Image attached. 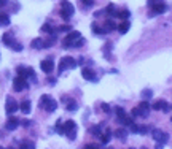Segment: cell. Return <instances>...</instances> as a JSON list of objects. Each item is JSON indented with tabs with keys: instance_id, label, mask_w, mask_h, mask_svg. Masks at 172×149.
<instances>
[{
	"instance_id": "obj_27",
	"label": "cell",
	"mask_w": 172,
	"mask_h": 149,
	"mask_svg": "<svg viewBox=\"0 0 172 149\" xmlns=\"http://www.w3.org/2000/svg\"><path fill=\"white\" fill-rule=\"evenodd\" d=\"M91 30H92L94 33H97V35H104V33H107L105 29H104V27H99L97 24H92V26H91Z\"/></svg>"
},
{
	"instance_id": "obj_29",
	"label": "cell",
	"mask_w": 172,
	"mask_h": 149,
	"mask_svg": "<svg viewBox=\"0 0 172 149\" xmlns=\"http://www.w3.org/2000/svg\"><path fill=\"white\" fill-rule=\"evenodd\" d=\"M31 46H32L34 49H42V48H43V40H42V38H35V40H32Z\"/></svg>"
},
{
	"instance_id": "obj_14",
	"label": "cell",
	"mask_w": 172,
	"mask_h": 149,
	"mask_svg": "<svg viewBox=\"0 0 172 149\" xmlns=\"http://www.w3.org/2000/svg\"><path fill=\"white\" fill-rule=\"evenodd\" d=\"M64 100V103H65V108H67V111H77V108H78V105H77V102L75 100H72V98H62Z\"/></svg>"
},
{
	"instance_id": "obj_40",
	"label": "cell",
	"mask_w": 172,
	"mask_h": 149,
	"mask_svg": "<svg viewBox=\"0 0 172 149\" xmlns=\"http://www.w3.org/2000/svg\"><path fill=\"white\" fill-rule=\"evenodd\" d=\"M86 149H104L102 146H99V144H88L86 146Z\"/></svg>"
},
{
	"instance_id": "obj_43",
	"label": "cell",
	"mask_w": 172,
	"mask_h": 149,
	"mask_svg": "<svg viewBox=\"0 0 172 149\" xmlns=\"http://www.w3.org/2000/svg\"><path fill=\"white\" fill-rule=\"evenodd\" d=\"M59 30L61 32H65V30H70V26L67 24V26H62V27H59Z\"/></svg>"
},
{
	"instance_id": "obj_37",
	"label": "cell",
	"mask_w": 172,
	"mask_h": 149,
	"mask_svg": "<svg viewBox=\"0 0 172 149\" xmlns=\"http://www.w3.org/2000/svg\"><path fill=\"white\" fill-rule=\"evenodd\" d=\"M11 48H13V51H18V53H19V51H22V44H21V43H16V41L13 43V46H11Z\"/></svg>"
},
{
	"instance_id": "obj_36",
	"label": "cell",
	"mask_w": 172,
	"mask_h": 149,
	"mask_svg": "<svg viewBox=\"0 0 172 149\" xmlns=\"http://www.w3.org/2000/svg\"><path fill=\"white\" fill-rule=\"evenodd\" d=\"M137 133H140V135L148 133V127H147V126H139V130H137Z\"/></svg>"
},
{
	"instance_id": "obj_13",
	"label": "cell",
	"mask_w": 172,
	"mask_h": 149,
	"mask_svg": "<svg viewBox=\"0 0 172 149\" xmlns=\"http://www.w3.org/2000/svg\"><path fill=\"white\" fill-rule=\"evenodd\" d=\"M19 110H21L24 114H29V113H31V110H32V105H31V100H29V98H24V100L21 102V105H19Z\"/></svg>"
},
{
	"instance_id": "obj_38",
	"label": "cell",
	"mask_w": 172,
	"mask_h": 149,
	"mask_svg": "<svg viewBox=\"0 0 172 149\" xmlns=\"http://www.w3.org/2000/svg\"><path fill=\"white\" fill-rule=\"evenodd\" d=\"M101 108H102V111H104L105 114H110V105H108V103H102Z\"/></svg>"
},
{
	"instance_id": "obj_15",
	"label": "cell",
	"mask_w": 172,
	"mask_h": 149,
	"mask_svg": "<svg viewBox=\"0 0 172 149\" xmlns=\"http://www.w3.org/2000/svg\"><path fill=\"white\" fill-rule=\"evenodd\" d=\"M104 29H105V32H112V30H116L118 26L115 24L113 19H107V21L104 22Z\"/></svg>"
},
{
	"instance_id": "obj_21",
	"label": "cell",
	"mask_w": 172,
	"mask_h": 149,
	"mask_svg": "<svg viewBox=\"0 0 172 149\" xmlns=\"http://www.w3.org/2000/svg\"><path fill=\"white\" fill-rule=\"evenodd\" d=\"M129 27H131L129 21H123L121 24H118V30H119L121 33H126V32L129 30Z\"/></svg>"
},
{
	"instance_id": "obj_31",
	"label": "cell",
	"mask_w": 172,
	"mask_h": 149,
	"mask_svg": "<svg viewBox=\"0 0 172 149\" xmlns=\"http://www.w3.org/2000/svg\"><path fill=\"white\" fill-rule=\"evenodd\" d=\"M54 130H56V133H59V135H64V124H62V121H61V119L56 122V127H54Z\"/></svg>"
},
{
	"instance_id": "obj_19",
	"label": "cell",
	"mask_w": 172,
	"mask_h": 149,
	"mask_svg": "<svg viewBox=\"0 0 172 149\" xmlns=\"http://www.w3.org/2000/svg\"><path fill=\"white\" fill-rule=\"evenodd\" d=\"M19 149H35V143L29 140H22L19 144Z\"/></svg>"
},
{
	"instance_id": "obj_41",
	"label": "cell",
	"mask_w": 172,
	"mask_h": 149,
	"mask_svg": "<svg viewBox=\"0 0 172 149\" xmlns=\"http://www.w3.org/2000/svg\"><path fill=\"white\" fill-rule=\"evenodd\" d=\"M156 3H161V0H148V7H153Z\"/></svg>"
},
{
	"instance_id": "obj_50",
	"label": "cell",
	"mask_w": 172,
	"mask_h": 149,
	"mask_svg": "<svg viewBox=\"0 0 172 149\" xmlns=\"http://www.w3.org/2000/svg\"><path fill=\"white\" fill-rule=\"evenodd\" d=\"M83 149H86V147H83Z\"/></svg>"
},
{
	"instance_id": "obj_45",
	"label": "cell",
	"mask_w": 172,
	"mask_h": 149,
	"mask_svg": "<svg viewBox=\"0 0 172 149\" xmlns=\"http://www.w3.org/2000/svg\"><path fill=\"white\" fill-rule=\"evenodd\" d=\"M155 149H163V144H159V143H156V144H155Z\"/></svg>"
},
{
	"instance_id": "obj_30",
	"label": "cell",
	"mask_w": 172,
	"mask_h": 149,
	"mask_svg": "<svg viewBox=\"0 0 172 149\" xmlns=\"http://www.w3.org/2000/svg\"><path fill=\"white\" fill-rule=\"evenodd\" d=\"M27 78H31L32 83H37V76H35V71L32 67H27Z\"/></svg>"
},
{
	"instance_id": "obj_8",
	"label": "cell",
	"mask_w": 172,
	"mask_h": 149,
	"mask_svg": "<svg viewBox=\"0 0 172 149\" xmlns=\"http://www.w3.org/2000/svg\"><path fill=\"white\" fill-rule=\"evenodd\" d=\"M19 124H21V121H19L18 117L10 116V117L7 119V122H5V129L10 130V132H13V130H16V129L19 127Z\"/></svg>"
},
{
	"instance_id": "obj_44",
	"label": "cell",
	"mask_w": 172,
	"mask_h": 149,
	"mask_svg": "<svg viewBox=\"0 0 172 149\" xmlns=\"http://www.w3.org/2000/svg\"><path fill=\"white\" fill-rule=\"evenodd\" d=\"M8 3V0H0V8H2V7H5Z\"/></svg>"
},
{
	"instance_id": "obj_20",
	"label": "cell",
	"mask_w": 172,
	"mask_h": 149,
	"mask_svg": "<svg viewBox=\"0 0 172 149\" xmlns=\"http://www.w3.org/2000/svg\"><path fill=\"white\" fill-rule=\"evenodd\" d=\"M2 41H3V44H7V46H13V43H14V40H13V35L11 33H3V37H2Z\"/></svg>"
},
{
	"instance_id": "obj_12",
	"label": "cell",
	"mask_w": 172,
	"mask_h": 149,
	"mask_svg": "<svg viewBox=\"0 0 172 149\" xmlns=\"http://www.w3.org/2000/svg\"><path fill=\"white\" fill-rule=\"evenodd\" d=\"M40 68L45 71V73H51L53 68H54V62H51L50 59H45L40 62Z\"/></svg>"
},
{
	"instance_id": "obj_5",
	"label": "cell",
	"mask_w": 172,
	"mask_h": 149,
	"mask_svg": "<svg viewBox=\"0 0 172 149\" xmlns=\"http://www.w3.org/2000/svg\"><path fill=\"white\" fill-rule=\"evenodd\" d=\"M152 135H153V138H155V141L156 143H159V144H166L167 143V140H169V135L167 133H164L163 130H159V129H155L153 132H152Z\"/></svg>"
},
{
	"instance_id": "obj_6",
	"label": "cell",
	"mask_w": 172,
	"mask_h": 149,
	"mask_svg": "<svg viewBox=\"0 0 172 149\" xmlns=\"http://www.w3.org/2000/svg\"><path fill=\"white\" fill-rule=\"evenodd\" d=\"M5 110H7V113L10 114V116H13L18 110H19V105L16 103V100L13 97H8L7 98V105H5Z\"/></svg>"
},
{
	"instance_id": "obj_22",
	"label": "cell",
	"mask_w": 172,
	"mask_h": 149,
	"mask_svg": "<svg viewBox=\"0 0 172 149\" xmlns=\"http://www.w3.org/2000/svg\"><path fill=\"white\" fill-rule=\"evenodd\" d=\"M105 13H107V14H110V16H113V18H118V10L115 8V5H113V3H110V5L105 8Z\"/></svg>"
},
{
	"instance_id": "obj_32",
	"label": "cell",
	"mask_w": 172,
	"mask_h": 149,
	"mask_svg": "<svg viewBox=\"0 0 172 149\" xmlns=\"http://www.w3.org/2000/svg\"><path fill=\"white\" fill-rule=\"evenodd\" d=\"M129 16H131V13H129L128 10H121V11H118V18L123 19V21H128Z\"/></svg>"
},
{
	"instance_id": "obj_4",
	"label": "cell",
	"mask_w": 172,
	"mask_h": 149,
	"mask_svg": "<svg viewBox=\"0 0 172 149\" xmlns=\"http://www.w3.org/2000/svg\"><path fill=\"white\" fill-rule=\"evenodd\" d=\"M81 37V33L80 32H77V30H72L70 33H67V37L64 38V41H62V46L64 48H72V43L75 41L77 38H80Z\"/></svg>"
},
{
	"instance_id": "obj_10",
	"label": "cell",
	"mask_w": 172,
	"mask_h": 149,
	"mask_svg": "<svg viewBox=\"0 0 172 149\" xmlns=\"http://www.w3.org/2000/svg\"><path fill=\"white\" fill-rule=\"evenodd\" d=\"M152 108L156 110V111H164V113H167L170 106H169V103H167L166 100H156V102L152 105Z\"/></svg>"
},
{
	"instance_id": "obj_18",
	"label": "cell",
	"mask_w": 172,
	"mask_h": 149,
	"mask_svg": "<svg viewBox=\"0 0 172 149\" xmlns=\"http://www.w3.org/2000/svg\"><path fill=\"white\" fill-rule=\"evenodd\" d=\"M56 108H58V102H56V100H53V98H50V102L46 103L45 110H46L48 113H54V111H56Z\"/></svg>"
},
{
	"instance_id": "obj_23",
	"label": "cell",
	"mask_w": 172,
	"mask_h": 149,
	"mask_svg": "<svg viewBox=\"0 0 172 149\" xmlns=\"http://www.w3.org/2000/svg\"><path fill=\"white\" fill-rule=\"evenodd\" d=\"M102 126H104V124L94 126V127H91V129H89V132H91L92 135H96V136H101V133H102Z\"/></svg>"
},
{
	"instance_id": "obj_39",
	"label": "cell",
	"mask_w": 172,
	"mask_h": 149,
	"mask_svg": "<svg viewBox=\"0 0 172 149\" xmlns=\"http://www.w3.org/2000/svg\"><path fill=\"white\" fill-rule=\"evenodd\" d=\"M81 3H83L85 7H92V3H94V0H81Z\"/></svg>"
},
{
	"instance_id": "obj_47",
	"label": "cell",
	"mask_w": 172,
	"mask_h": 149,
	"mask_svg": "<svg viewBox=\"0 0 172 149\" xmlns=\"http://www.w3.org/2000/svg\"><path fill=\"white\" fill-rule=\"evenodd\" d=\"M142 149H147V147H142Z\"/></svg>"
},
{
	"instance_id": "obj_33",
	"label": "cell",
	"mask_w": 172,
	"mask_h": 149,
	"mask_svg": "<svg viewBox=\"0 0 172 149\" xmlns=\"http://www.w3.org/2000/svg\"><path fill=\"white\" fill-rule=\"evenodd\" d=\"M42 32H45V33H50V35H53L54 33V29L50 26V24H45V26H42Z\"/></svg>"
},
{
	"instance_id": "obj_42",
	"label": "cell",
	"mask_w": 172,
	"mask_h": 149,
	"mask_svg": "<svg viewBox=\"0 0 172 149\" xmlns=\"http://www.w3.org/2000/svg\"><path fill=\"white\" fill-rule=\"evenodd\" d=\"M21 124H22L24 127H31V126H32V121H22Z\"/></svg>"
},
{
	"instance_id": "obj_9",
	"label": "cell",
	"mask_w": 172,
	"mask_h": 149,
	"mask_svg": "<svg viewBox=\"0 0 172 149\" xmlns=\"http://www.w3.org/2000/svg\"><path fill=\"white\" fill-rule=\"evenodd\" d=\"M150 8H152V13H150V16L163 14V13H166V11H167V5H166L164 2H161V3H156V5H153V7H150Z\"/></svg>"
},
{
	"instance_id": "obj_3",
	"label": "cell",
	"mask_w": 172,
	"mask_h": 149,
	"mask_svg": "<svg viewBox=\"0 0 172 149\" xmlns=\"http://www.w3.org/2000/svg\"><path fill=\"white\" fill-rule=\"evenodd\" d=\"M78 64H77V60L73 59V57H70V56H67V57H62L61 59V64H59V73H62L65 68L67 70H73Z\"/></svg>"
},
{
	"instance_id": "obj_46",
	"label": "cell",
	"mask_w": 172,
	"mask_h": 149,
	"mask_svg": "<svg viewBox=\"0 0 172 149\" xmlns=\"http://www.w3.org/2000/svg\"><path fill=\"white\" fill-rule=\"evenodd\" d=\"M48 81H50L51 84H54V83H56V78H48Z\"/></svg>"
},
{
	"instance_id": "obj_1",
	"label": "cell",
	"mask_w": 172,
	"mask_h": 149,
	"mask_svg": "<svg viewBox=\"0 0 172 149\" xmlns=\"http://www.w3.org/2000/svg\"><path fill=\"white\" fill-rule=\"evenodd\" d=\"M64 135H67V138L70 141H73L77 138V124H75V121L69 119L67 122H64Z\"/></svg>"
},
{
	"instance_id": "obj_17",
	"label": "cell",
	"mask_w": 172,
	"mask_h": 149,
	"mask_svg": "<svg viewBox=\"0 0 172 149\" xmlns=\"http://www.w3.org/2000/svg\"><path fill=\"white\" fill-rule=\"evenodd\" d=\"M99 138H101V143H102V144H107V143L110 141V138H112V130H110V129H105V132L101 133Z\"/></svg>"
},
{
	"instance_id": "obj_26",
	"label": "cell",
	"mask_w": 172,
	"mask_h": 149,
	"mask_svg": "<svg viewBox=\"0 0 172 149\" xmlns=\"http://www.w3.org/2000/svg\"><path fill=\"white\" fill-rule=\"evenodd\" d=\"M0 26H10V18H8V14H5V13H2V11H0Z\"/></svg>"
},
{
	"instance_id": "obj_11",
	"label": "cell",
	"mask_w": 172,
	"mask_h": 149,
	"mask_svg": "<svg viewBox=\"0 0 172 149\" xmlns=\"http://www.w3.org/2000/svg\"><path fill=\"white\" fill-rule=\"evenodd\" d=\"M81 76L86 80V81H97V76H96V73L91 70V68H83L81 70Z\"/></svg>"
},
{
	"instance_id": "obj_2",
	"label": "cell",
	"mask_w": 172,
	"mask_h": 149,
	"mask_svg": "<svg viewBox=\"0 0 172 149\" xmlns=\"http://www.w3.org/2000/svg\"><path fill=\"white\" fill-rule=\"evenodd\" d=\"M73 11H75V8H73V5L69 0H62L61 2V18L64 21H69L73 16Z\"/></svg>"
},
{
	"instance_id": "obj_25",
	"label": "cell",
	"mask_w": 172,
	"mask_h": 149,
	"mask_svg": "<svg viewBox=\"0 0 172 149\" xmlns=\"http://www.w3.org/2000/svg\"><path fill=\"white\" fill-rule=\"evenodd\" d=\"M50 98H51V97H50V95H48V94H43V95L40 97V102H38V105H40V108H45V106H46V103H48V102H50Z\"/></svg>"
},
{
	"instance_id": "obj_48",
	"label": "cell",
	"mask_w": 172,
	"mask_h": 149,
	"mask_svg": "<svg viewBox=\"0 0 172 149\" xmlns=\"http://www.w3.org/2000/svg\"><path fill=\"white\" fill-rule=\"evenodd\" d=\"M8 149H13V147H8Z\"/></svg>"
},
{
	"instance_id": "obj_24",
	"label": "cell",
	"mask_w": 172,
	"mask_h": 149,
	"mask_svg": "<svg viewBox=\"0 0 172 149\" xmlns=\"http://www.w3.org/2000/svg\"><path fill=\"white\" fill-rule=\"evenodd\" d=\"M16 73H18L19 78L27 80V68H26V67H18V68H16Z\"/></svg>"
},
{
	"instance_id": "obj_51",
	"label": "cell",
	"mask_w": 172,
	"mask_h": 149,
	"mask_svg": "<svg viewBox=\"0 0 172 149\" xmlns=\"http://www.w3.org/2000/svg\"><path fill=\"white\" fill-rule=\"evenodd\" d=\"M0 149H2V147H0Z\"/></svg>"
},
{
	"instance_id": "obj_7",
	"label": "cell",
	"mask_w": 172,
	"mask_h": 149,
	"mask_svg": "<svg viewBox=\"0 0 172 149\" xmlns=\"http://www.w3.org/2000/svg\"><path fill=\"white\" fill-rule=\"evenodd\" d=\"M27 86H29V84H27V80L19 78V76H16V78H14V81H13V90H16V92L24 90Z\"/></svg>"
},
{
	"instance_id": "obj_28",
	"label": "cell",
	"mask_w": 172,
	"mask_h": 149,
	"mask_svg": "<svg viewBox=\"0 0 172 149\" xmlns=\"http://www.w3.org/2000/svg\"><path fill=\"white\" fill-rule=\"evenodd\" d=\"M140 97L143 98V100H152V97H153V92L150 90V89H145V90H142V94H140Z\"/></svg>"
},
{
	"instance_id": "obj_16",
	"label": "cell",
	"mask_w": 172,
	"mask_h": 149,
	"mask_svg": "<svg viewBox=\"0 0 172 149\" xmlns=\"http://www.w3.org/2000/svg\"><path fill=\"white\" fill-rule=\"evenodd\" d=\"M115 136L119 138V141H126V140H128V130H125V129H116V130H115Z\"/></svg>"
},
{
	"instance_id": "obj_49",
	"label": "cell",
	"mask_w": 172,
	"mask_h": 149,
	"mask_svg": "<svg viewBox=\"0 0 172 149\" xmlns=\"http://www.w3.org/2000/svg\"><path fill=\"white\" fill-rule=\"evenodd\" d=\"M129 149H134V147H129Z\"/></svg>"
},
{
	"instance_id": "obj_35",
	"label": "cell",
	"mask_w": 172,
	"mask_h": 149,
	"mask_svg": "<svg viewBox=\"0 0 172 149\" xmlns=\"http://www.w3.org/2000/svg\"><path fill=\"white\" fill-rule=\"evenodd\" d=\"M128 130H131L132 133H137V130H139V126H137V124L132 121V122L129 124V126H128Z\"/></svg>"
},
{
	"instance_id": "obj_34",
	"label": "cell",
	"mask_w": 172,
	"mask_h": 149,
	"mask_svg": "<svg viewBox=\"0 0 172 149\" xmlns=\"http://www.w3.org/2000/svg\"><path fill=\"white\" fill-rule=\"evenodd\" d=\"M139 108H140L142 111H148V110H150V103L147 102V100H142L140 105H139Z\"/></svg>"
}]
</instances>
